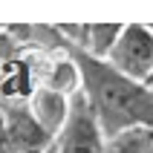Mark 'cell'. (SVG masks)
Segmentation results:
<instances>
[{"label": "cell", "instance_id": "cell-1", "mask_svg": "<svg viewBox=\"0 0 153 153\" xmlns=\"http://www.w3.org/2000/svg\"><path fill=\"white\" fill-rule=\"evenodd\" d=\"M84 75V98L93 107L107 142L130 130H153V90L136 84L78 49H69Z\"/></svg>", "mask_w": 153, "mask_h": 153}, {"label": "cell", "instance_id": "cell-2", "mask_svg": "<svg viewBox=\"0 0 153 153\" xmlns=\"http://www.w3.org/2000/svg\"><path fill=\"white\" fill-rule=\"evenodd\" d=\"M104 64L121 72L124 78L147 87L153 81V29L145 23H124Z\"/></svg>", "mask_w": 153, "mask_h": 153}, {"label": "cell", "instance_id": "cell-3", "mask_svg": "<svg viewBox=\"0 0 153 153\" xmlns=\"http://www.w3.org/2000/svg\"><path fill=\"white\" fill-rule=\"evenodd\" d=\"M104 150H107V136L81 93L72 98V113L55 139V153H104Z\"/></svg>", "mask_w": 153, "mask_h": 153}, {"label": "cell", "instance_id": "cell-4", "mask_svg": "<svg viewBox=\"0 0 153 153\" xmlns=\"http://www.w3.org/2000/svg\"><path fill=\"white\" fill-rule=\"evenodd\" d=\"M0 107L12 153H49L55 147V136L38 124L26 101H0Z\"/></svg>", "mask_w": 153, "mask_h": 153}, {"label": "cell", "instance_id": "cell-5", "mask_svg": "<svg viewBox=\"0 0 153 153\" xmlns=\"http://www.w3.org/2000/svg\"><path fill=\"white\" fill-rule=\"evenodd\" d=\"M41 87L55 90L67 98H75V95L84 93V75H81V67L72 58V52L52 55V58L41 61Z\"/></svg>", "mask_w": 153, "mask_h": 153}, {"label": "cell", "instance_id": "cell-6", "mask_svg": "<svg viewBox=\"0 0 153 153\" xmlns=\"http://www.w3.org/2000/svg\"><path fill=\"white\" fill-rule=\"evenodd\" d=\"M26 104H29L32 116L38 119V124H41L49 136L58 139V133L64 130L69 113H72V98L55 93V90H46V87H38V90L29 95Z\"/></svg>", "mask_w": 153, "mask_h": 153}, {"label": "cell", "instance_id": "cell-7", "mask_svg": "<svg viewBox=\"0 0 153 153\" xmlns=\"http://www.w3.org/2000/svg\"><path fill=\"white\" fill-rule=\"evenodd\" d=\"M124 23H90L87 26V46H84V55L95 61H107L110 58L113 46L119 41Z\"/></svg>", "mask_w": 153, "mask_h": 153}, {"label": "cell", "instance_id": "cell-8", "mask_svg": "<svg viewBox=\"0 0 153 153\" xmlns=\"http://www.w3.org/2000/svg\"><path fill=\"white\" fill-rule=\"evenodd\" d=\"M104 153H153V130H130L107 142Z\"/></svg>", "mask_w": 153, "mask_h": 153}, {"label": "cell", "instance_id": "cell-9", "mask_svg": "<svg viewBox=\"0 0 153 153\" xmlns=\"http://www.w3.org/2000/svg\"><path fill=\"white\" fill-rule=\"evenodd\" d=\"M0 153H12L9 136H6V121H3V107H0Z\"/></svg>", "mask_w": 153, "mask_h": 153}, {"label": "cell", "instance_id": "cell-10", "mask_svg": "<svg viewBox=\"0 0 153 153\" xmlns=\"http://www.w3.org/2000/svg\"><path fill=\"white\" fill-rule=\"evenodd\" d=\"M49 153H55V147H52V150H49Z\"/></svg>", "mask_w": 153, "mask_h": 153}]
</instances>
